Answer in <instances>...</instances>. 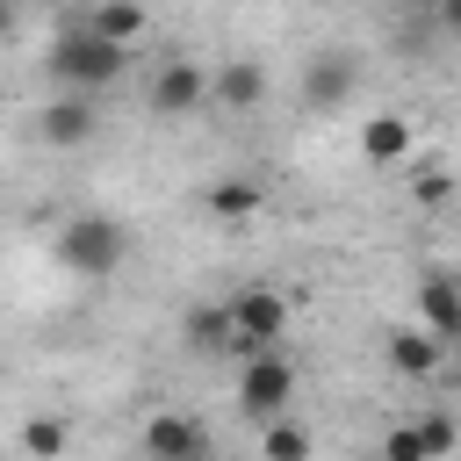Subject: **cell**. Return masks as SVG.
Wrapping results in <instances>:
<instances>
[{
  "instance_id": "1",
  "label": "cell",
  "mask_w": 461,
  "mask_h": 461,
  "mask_svg": "<svg viewBox=\"0 0 461 461\" xmlns=\"http://www.w3.org/2000/svg\"><path fill=\"white\" fill-rule=\"evenodd\" d=\"M122 65H130V43L101 36L86 14H79L72 29H58L50 50H43V72L58 79V94H101V86L122 79Z\"/></svg>"
},
{
  "instance_id": "2",
  "label": "cell",
  "mask_w": 461,
  "mask_h": 461,
  "mask_svg": "<svg viewBox=\"0 0 461 461\" xmlns=\"http://www.w3.org/2000/svg\"><path fill=\"white\" fill-rule=\"evenodd\" d=\"M50 252H58V267L72 281H115L122 259H130V238H122L115 216H72V223H58V245Z\"/></svg>"
},
{
  "instance_id": "3",
  "label": "cell",
  "mask_w": 461,
  "mask_h": 461,
  "mask_svg": "<svg viewBox=\"0 0 461 461\" xmlns=\"http://www.w3.org/2000/svg\"><path fill=\"white\" fill-rule=\"evenodd\" d=\"M223 310H230V360H245V353L288 339V295H281L274 281H245V288H230Z\"/></svg>"
},
{
  "instance_id": "4",
  "label": "cell",
  "mask_w": 461,
  "mask_h": 461,
  "mask_svg": "<svg viewBox=\"0 0 461 461\" xmlns=\"http://www.w3.org/2000/svg\"><path fill=\"white\" fill-rule=\"evenodd\" d=\"M238 411L252 418V425H267V418H288V403H295V360L281 353V346H259V353H245L238 360Z\"/></svg>"
},
{
  "instance_id": "5",
  "label": "cell",
  "mask_w": 461,
  "mask_h": 461,
  "mask_svg": "<svg viewBox=\"0 0 461 461\" xmlns=\"http://www.w3.org/2000/svg\"><path fill=\"white\" fill-rule=\"evenodd\" d=\"M202 108H209V72H202L194 58H166V65L151 72V115L187 122V115H202Z\"/></svg>"
},
{
  "instance_id": "6",
  "label": "cell",
  "mask_w": 461,
  "mask_h": 461,
  "mask_svg": "<svg viewBox=\"0 0 461 461\" xmlns=\"http://www.w3.org/2000/svg\"><path fill=\"white\" fill-rule=\"evenodd\" d=\"M411 151H418V130H411V115H396V108H375V115H360V166H375V173H396V166H411Z\"/></svg>"
},
{
  "instance_id": "7",
  "label": "cell",
  "mask_w": 461,
  "mask_h": 461,
  "mask_svg": "<svg viewBox=\"0 0 461 461\" xmlns=\"http://www.w3.org/2000/svg\"><path fill=\"white\" fill-rule=\"evenodd\" d=\"M454 447H461V425H454L447 411H432V418L396 425V432L382 439V461H447Z\"/></svg>"
},
{
  "instance_id": "8",
  "label": "cell",
  "mask_w": 461,
  "mask_h": 461,
  "mask_svg": "<svg viewBox=\"0 0 461 461\" xmlns=\"http://www.w3.org/2000/svg\"><path fill=\"white\" fill-rule=\"evenodd\" d=\"M353 86H360L353 50H310V65H303V101L310 108H346Z\"/></svg>"
},
{
  "instance_id": "9",
  "label": "cell",
  "mask_w": 461,
  "mask_h": 461,
  "mask_svg": "<svg viewBox=\"0 0 461 461\" xmlns=\"http://www.w3.org/2000/svg\"><path fill=\"white\" fill-rule=\"evenodd\" d=\"M144 454L151 461H209V432L187 411H158V418H144Z\"/></svg>"
},
{
  "instance_id": "10",
  "label": "cell",
  "mask_w": 461,
  "mask_h": 461,
  "mask_svg": "<svg viewBox=\"0 0 461 461\" xmlns=\"http://www.w3.org/2000/svg\"><path fill=\"white\" fill-rule=\"evenodd\" d=\"M209 101L230 108V115H252V108L267 101V65H259V58H223V65L209 72Z\"/></svg>"
},
{
  "instance_id": "11",
  "label": "cell",
  "mask_w": 461,
  "mask_h": 461,
  "mask_svg": "<svg viewBox=\"0 0 461 461\" xmlns=\"http://www.w3.org/2000/svg\"><path fill=\"white\" fill-rule=\"evenodd\" d=\"M94 101L86 94H58V101H43V115H36V137L50 144V151H79L86 137H94Z\"/></svg>"
},
{
  "instance_id": "12",
  "label": "cell",
  "mask_w": 461,
  "mask_h": 461,
  "mask_svg": "<svg viewBox=\"0 0 461 461\" xmlns=\"http://www.w3.org/2000/svg\"><path fill=\"white\" fill-rule=\"evenodd\" d=\"M418 317H425V331H439L454 346L461 339V281L454 274H425L418 281Z\"/></svg>"
},
{
  "instance_id": "13",
  "label": "cell",
  "mask_w": 461,
  "mask_h": 461,
  "mask_svg": "<svg viewBox=\"0 0 461 461\" xmlns=\"http://www.w3.org/2000/svg\"><path fill=\"white\" fill-rule=\"evenodd\" d=\"M447 353H454V346H447L439 331H425V324H411V331L389 339V367H396V375H432Z\"/></svg>"
},
{
  "instance_id": "14",
  "label": "cell",
  "mask_w": 461,
  "mask_h": 461,
  "mask_svg": "<svg viewBox=\"0 0 461 461\" xmlns=\"http://www.w3.org/2000/svg\"><path fill=\"white\" fill-rule=\"evenodd\" d=\"M65 447H72V425H65L58 411L22 418V454H29V461H65Z\"/></svg>"
},
{
  "instance_id": "15",
  "label": "cell",
  "mask_w": 461,
  "mask_h": 461,
  "mask_svg": "<svg viewBox=\"0 0 461 461\" xmlns=\"http://www.w3.org/2000/svg\"><path fill=\"white\" fill-rule=\"evenodd\" d=\"M86 22H94L101 36H115V43H130V50H137V36H144V22H151V14H144V0H94V7H86Z\"/></svg>"
},
{
  "instance_id": "16",
  "label": "cell",
  "mask_w": 461,
  "mask_h": 461,
  "mask_svg": "<svg viewBox=\"0 0 461 461\" xmlns=\"http://www.w3.org/2000/svg\"><path fill=\"white\" fill-rule=\"evenodd\" d=\"M259 202H267V194H259V180H245V173H230V180H216V187H209V209H216L223 223L259 216Z\"/></svg>"
},
{
  "instance_id": "17",
  "label": "cell",
  "mask_w": 461,
  "mask_h": 461,
  "mask_svg": "<svg viewBox=\"0 0 461 461\" xmlns=\"http://www.w3.org/2000/svg\"><path fill=\"white\" fill-rule=\"evenodd\" d=\"M310 447H317V439H310L295 418H267V425H259V454H267V461H310Z\"/></svg>"
},
{
  "instance_id": "18",
  "label": "cell",
  "mask_w": 461,
  "mask_h": 461,
  "mask_svg": "<svg viewBox=\"0 0 461 461\" xmlns=\"http://www.w3.org/2000/svg\"><path fill=\"white\" fill-rule=\"evenodd\" d=\"M187 346L194 353H230V310L216 303V310H194L187 317Z\"/></svg>"
},
{
  "instance_id": "19",
  "label": "cell",
  "mask_w": 461,
  "mask_h": 461,
  "mask_svg": "<svg viewBox=\"0 0 461 461\" xmlns=\"http://www.w3.org/2000/svg\"><path fill=\"white\" fill-rule=\"evenodd\" d=\"M411 194H418L425 209H439V202H454V173H447V166H418V173H411Z\"/></svg>"
},
{
  "instance_id": "20",
  "label": "cell",
  "mask_w": 461,
  "mask_h": 461,
  "mask_svg": "<svg viewBox=\"0 0 461 461\" xmlns=\"http://www.w3.org/2000/svg\"><path fill=\"white\" fill-rule=\"evenodd\" d=\"M439 29H447V36L461 43V0H447V7H439Z\"/></svg>"
},
{
  "instance_id": "21",
  "label": "cell",
  "mask_w": 461,
  "mask_h": 461,
  "mask_svg": "<svg viewBox=\"0 0 461 461\" xmlns=\"http://www.w3.org/2000/svg\"><path fill=\"white\" fill-rule=\"evenodd\" d=\"M403 7H418V14H439V7H447V0H403Z\"/></svg>"
},
{
  "instance_id": "22",
  "label": "cell",
  "mask_w": 461,
  "mask_h": 461,
  "mask_svg": "<svg viewBox=\"0 0 461 461\" xmlns=\"http://www.w3.org/2000/svg\"><path fill=\"white\" fill-rule=\"evenodd\" d=\"M454 353H461V339H454Z\"/></svg>"
}]
</instances>
